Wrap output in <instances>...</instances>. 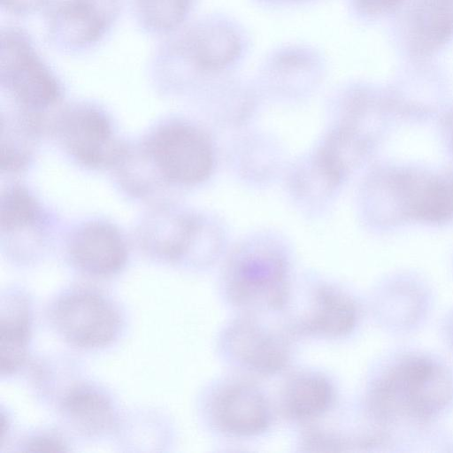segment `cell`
Segmentation results:
<instances>
[{"instance_id": "12", "label": "cell", "mask_w": 453, "mask_h": 453, "mask_svg": "<svg viewBox=\"0 0 453 453\" xmlns=\"http://www.w3.org/2000/svg\"><path fill=\"white\" fill-rule=\"evenodd\" d=\"M70 255L81 269L95 275L119 271L127 260V247L119 229L104 221L81 226L73 234Z\"/></svg>"}, {"instance_id": "8", "label": "cell", "mask_w": 453, "mask_h": 453, "mask_svg": "<svg viewBox=\"0 0 453 453\" xmlns=\"http://www.w3.org/2000/svg\"><path fill=\"white\" fill-rule=\"evenodd\" d=\"M221 348L231 361L262 375L281 371L289 359L287 340L250 319L232 323L223 333Z\"/></svg>"}, {"instance_id": "25", "label": "cell", "mask_w": 453, "mask_h": 453, "mask_svg": "<svg viewBox=\"0 0 453 453\" xmlns=\"http://www.w3.org/2000/svg\"><path fill=\"white\" fill-rule=\"evenodd\" d=\"M264 1L273 2V3H276V2L284 3V2H295V1H301V0H264Z\"/></svg>"}, {"instance_id": "10", "label": "cell", "mask_w": 453, "mask_h": 453, "mask_svg": "<svg viewBox=\"0 0 453 453\" xmlns=\"http://www.w3.org/2000/svg\"><path fill=\"white\" fill-rule=\"evenodd\" d=\"M403 41L410 57L424 60L453 37V0H407Z\"/></svg>"}, {"instance_id": "18", "label": "cell", "mask_w": 453, "mask_h": 453, "mask_svg": "<svg viewBox=\"0 0 453 453\" xmlns=\"http://www.w3.org/2000/svg\"><path fill=\"white\" fill-rule=\"evenodd\" d=\"M195 0H133L134 19L142 31L170 35L186 20Z\"/></svg>"}, {"instance_id": "24", "label": "cell", "mask_w": 453, "mask_h": 453, "mask_svg": "<svg viewBox=\"0 0 453 453\" xmlns=\"http://www.w3.org/2000/svg\"><path fill=\"white\" fill-rule=\"evenodd\" d=\"M27 447V450L40 452H56L66 450L65 445L62 441L50 436L35 437L28 441Z\"/></svg>"}, {"instance_id": "17", "label": "cell", "mask_w": 453, "mask_h": 453, "mask_svg": "<svg viewBox=\"0 0 453 453\" xmlns=\"http://www.w3.org/2000/svg\"><path fill=\"white\" fill-rule=\"evenodd\" d=\"M63 409L79 430L90 434L108 430L113 422L111 403L91 389L78 388L70 392L64 399Z\"/></svg>"}, {"instance_id": "21", "label": "cell", "mask_w": 453, "mask_h": 453, "mask_svg": "<svg viewBox=\"0 0 453 453\" xmlns=\"http://www.w3.org/2000/svg\"><path fill=\"white\" fill-rule=\"evenodd\" d=\"M346 446L339 436L317 430L308 432L301 442L302 450L311 452L342 451Z\"/></svg>"}, {"instance_id": "23", "label": "cell", "mask_w": 453, "mask_h": 453, "mask_svg": "<svg viewBox=\"0 0 453 453\" xmlns=\"http://www.w3.org/2000/svg\"><path fill=\"white\" fill-rule=\"evenodd\" d=\"M54 0H1V6L15 15L35 13L50 6Z\"/></svg>"}, {"instance_id": "19", "label": "cell", "mask_w": 453, "mask_h": 453, "mask_svg": "<svg viewBox=\"0 0 453 453\" xmlns=\"http://www.w3.org/2000/svg\"><path fill=\"white\" fill-rule=\"evenodd\" d=\"M42 208L36 198L25 187L14 184L1 195L0 225L2 232L23 230L39 221Z\"/></svg>"}, {"instance_id": "1", "label": "cell", "mask_w": 453, "mask_h": 453, "mask_svg": "<svg viewBox=\"0 0 453 453\" xmlns=\"http://www.w3.org/2000/svg\"><path fill=\"white\" fill-rule=\"evenodd\" d=\"M453 399V379L440 363L408 356L389 366L372 384L368 408L381 423L426 422L441 413Z\"/></svg>"}, {"instance_id": "5", "label": "cell", "mask_w": 453, "mask_h": 453, "mask_svg": "<svg viewBox=\"0 0 453 453\" xmlns=\"http://www.w3.org/2000/svg\"><path fill=\"white\" fill-rule=\"evenodd\" d=\"M142 150L157 174L169 183H200L213 168V150L208 137L186 123L171 122L157 127L145 140Z\"/></svg>"}, {"instance_id": "16", "label": "cell", "mask_w": 453, "mask_h": 453, "mask_svg": "<svg viewBox=\"0 0 453 453\" xmlns=\"http://www.w3.org/2000/svg\"><path fill=\"white\" fill-rule=\"evenodd\" d=\"M359 146L353 129L346 123L328 135L315 158L316 171L326 185L334 187L346 177L355 165Z\"/></svg>"}, {"instance_id": "14", "label": "cell", "mask_w": 453, "mask_h": 453, "mask_svg": "<svg viewBox=\"0 0 453 453\" xmlns=\"http://www.w3.org/2000/svg\"><path fill=\"white\" fill-rule=\"evenodd\" d=\"M203 225L197 218L163 211L153 216L142 229L144 242L168 259H180L194 248Z\"/></svg>"}, {"instance_id": "6", "label": "cell", "mask_w": 453, "mask_h": 453, "mask_svg": "<svg viewBox=\"0 0 453 453\" xmlns=\"http://www.w3.org/2000/svg\"><path fill=\"white\" fill-rule=\"evenodd\" d=\"M125 0H56L46 31L50 42L66 53L92 50L111 32Z\"/></svg>"}, {"instance_id": "7", "label": "cell", "mask_w": 453, "mask_h": 453, "mask_svg": "<svg viewBox=\"0 0 453 453\" xmlns=\"http://www.w3.org/2000/svg\"><path fill=\"white\" fill-rule=\"evenodd\" d=\"M55 131L65 149L83 165L101 168L121 163L127 149L116 137L106 114L90 104L63 111Z\"/></svg>"}, {"instance_id": "4", "label": "cell", "mask_w": 453, "mask_h": 453, "mask_svg": "<svg viewBox=\"0 0 453 453\" xmlns=\"http://www.w3.org/2000/svg\"><path fill=\"white\" fill-rule=\"evenodd\" d=\"M224 282L230 303L247 311L281 310L289 298L287 261L268 246L237 250L226 266Z\"/></svg>"}, {"instance_id": "13", "label": "cell", "mask_w": 453, "mask_h": 453, "mask_svg": "<svg viewBox=\"0 0 453 453\" xmlns=\"http://www.w3.org/2000/svg\"><path fill=\"white\" fill-rule=\"evenodd\" d=\"M357 320V308L349 296L322 285L312 293L310 307L297 321L296 329L304 334L339 337L351 332Z\"/></svg>"}, {"instance_id": "2", "label": "cell", "mask_w": 453, "mask_h": 453, "mask_svg": "<svg viewBox=\"0 0 453 453\" xmlns=\"http://www.w3.org/2000/svg\"><path fill=\"white\" fill-rule=\"evenodd\" d=\"M243 42L242 34L228 21L200 20L165 42L153 58L154 69L165 75L183 69L201 74L219 73L240 60Z\"/></svg>"}, {"instance_id": "20", "label": "cell", "mask_w": 453, "mask_h": 453, "mask_svg": "<svg viewBox=\"0 0 453 453\" xmlns=\"http://www.w3.org/2000/svg\"><path fill=\"white\" fill-rule=\"evenodd\" d=\"M29 326L25 313L2 315L0 326V362L2 373L18 369L26 357Z\"/></svg>"}, {"instance_id": "22", "label": "cell", "mask_w": 453, "mask_h": 453, "mask_svg": "<svg viewBox=\"0 0 453 453\" xmlns=\"http://www.w3.org/2000/svg\"><path fill=\"white\" fill-rule=\"evenodd\" d=\"M407 0H352L358 13L365 17H381L403 7Z\"/></svg>"}, {"instance_id": "15", "label": "cell", "mask_w": 453, "mask_h": 453, "mask_svg": "<svg viewBox=\"0 0 453 453\" xmlns=\"http://www.w3.org/2000/svg\"><path fill=\"white\" fill-rule=\"evenodd\" d=\"M333 388L323 376L308 373L290 380L282 395L286 415L297 420H307L323 414L332 403Z\"/></svg>"}, {"instance_id": "9", "label": "cell", "mask_w": 453, "mask_h": 453, "mask_svg": "<svg viewBox=\"0 0 453 453\" xmlns=\"http://www.w3.org/2000/svg\"><path fill=\"white\" fill-rule=\"evenodd\" d=\"M58 331L72 343L88 348L108 344L119 330V317L100 296L74 294L60 300L53 311Z\"/></svg>"}, {"instance_id": "3", "label": "cell", "mask_w": 453, "mask_h": 453, "mask_svg": "<svg viewBox=\"0 0 453 453\" xmlns=\"http://www.w3.org/2000/svg\"><path fill=\"white\" fill-rule=\"evenodd\" d=\"M0 82L25 113L38 117L63 96V86L23 29L7 27L1 32Z\"/></svg>"}, {"instance_id": "11", "label": "cell", "mask_w": 453, "mask_h": 453, "mask_svg": "<svg viewBox=\"0 0 453 453\" xmlns=\"http://www.w3.org/2000/svg\"><path fill=\"white\" fill-rule=\"evenodd\" d=\"M213 420L222 432L236 437H250L264 432L270 424L271 411L264 394L254 385L233 383L215 397Z\"/></svg>"}]
</instances>
